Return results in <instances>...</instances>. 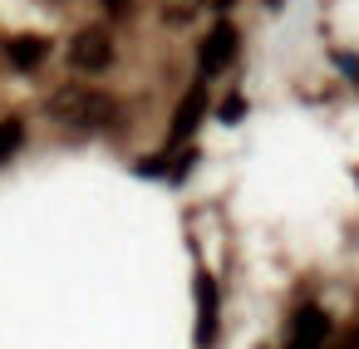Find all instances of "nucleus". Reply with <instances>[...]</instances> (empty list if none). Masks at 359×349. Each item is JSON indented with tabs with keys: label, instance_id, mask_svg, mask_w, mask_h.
Returning a JSON list of instances; mask_svg holds the SVG:
<instances>
[{
	"label": "nucleus",
	"instance_id": "obj_8",
	"mask_svg": "<svg viewBox=\"0 0 359 349\" xmlns=\"http://www.w3.org/2000/svg\"><path fill=\"white\" fill-rule=\"evenodd\" d=\"M20 143H25V123L20 118H0V163H6Z\"/></svg>",
	"mask_w": 359,
	"mask_h": 349
},
{
	"label": "nucleus",
	"instance_id": "obj_4",
	"mask_svg": "<svg viewBox=\"0 0 359 349\" xmlns=\"http://www.w3.org/2000/svg\"><path fill=\"white\" fill-rule=\"evenodd\" d=\"M325 334H330V315L315 310V305H305L295 315V324H290V344L285 349H325Z\"/></svg>",
	"mask_w": 359,
	"mask_h": 349
},
{
	"label": "nucleus",
	"instance_id": "obj_3",
	"mask_svg": "<svg viewBox=\"0 0 359 349\" xmlns=\"http://www.w3.org/2000/svg\"><path fill=\"white\" fill-rule=\"evenodd\" d=\"M236 50H241V35H236V25H212L207 30V40H202V50H197V64H202V74H217V69H226L231 60H236Z\"/></svg>",
	"mask_w": 359,
	"mask_h": 349
},
{
	"label": "nucleus",
	"instance_id": "obj_1",
	"mask_svg": "<svg viewBox=\"0 0 359 349\" xmlns=\"http://www.w3.org/2000/svg\"><path fill=\"white\" fill-rule=\"evenodd\" d=\"M50 118L65 128H109L118 118V99L89 84H65L50 94Z\"/></svg>",
	"mask_w": 359,
	"mask_h": 349
},
{
	"label": "nucleus",
	"instance_id": "obj_6",
	"mask_svg": "<svg viewBox=\"0 0 359 349\" xmlns=\"http://www.w3.org/2000/svg\"><path fill=\"white\" fill-rule=\"evenodd\" d=\"M197 305H202V315H197V349H207L217 339V280L207 271L197 275Z\"/></svg>",
	"mask_w": 359,
	"mask_h": 349
},
{
	"label": "nucleus",
	"instance_id": "obj_15",
	"mask_svg": "<svg viewBox=\"0 0 359 349\" xmlns=\"http://www.w3.org/2000/svg\"><path fill=\"white\" fill-rule=\"evenodd\" d=\"M217 6H231V0H217Z\"/></svg>",
	"mask_w": 359,
	"mask_h": 349
},
{
	"label": "nucleus",
	"instance_id": "obj_14",
	"mask_svg": "<svg viewBox=\"0 0 359 349\" xmlns=\"http://www.w3.org/2000/svg\"><path fill=\"white\" fill-rule=\"evenodd\" d=\"M266 6H280V0H266Z\"/></svg>",
	"mask_w": 359,
	"mask_h": 349
},
{
	"label": "nucleus",
	"instance_id": "obj_7",
	"mask_svg": "<svg viewBox=\"0 0 359 349\" xmlns=\"http://www.w3.org/2000/svg\"><path fill=\"white\" fill-rule=\"evenodd\" d=\"M6 55H11L15 69H40V64L50 60V40H45V35H15V40L6 45Z\"/></svg>",
	"mask_w": 359,
	"mask_h": 349
},
{
	"label": "nucleus",
	"instance_id": "obj_13",
	"mask_svg": "<svg viewBox=\"0 0 359 349\" xmlns=\"http://www.w3.org/2000/svg\"><path fill=\"white\" fill-rule=\"evenodd\" d=\"M344 349H359V329H354V334H349V339H344Z\"/></svg>",
	"mask_w": 359,
	"mask_h": 349
},
{
	"label": "nucleus",
	"instance_id": "obj_9",
	"mask_svg": "<svg viewBox=\"0 0 359 349\" xmlns=\"http://www.w3.org/2000/svg\"><path fill=\"white\" fill-rule=\"evenodd\" d=\"M241 114H246V99H241V94H231V99L222 104V123H241Z\"/></svg>",
	"mask_w": 359,
	"mask_h": 349
},
{
	"label": "nucleus",
	"instance_id": "obj_10",
	"mask_svg": "<svg viewBox=\"0 0 359 349\" xmlns=\"http://www.w3.org/2000/svg\"><path fill=\"white\" fill-rule=\"evenodd\" d=\"M334 64H339L349 79H359V55H344V50H339V55H334Z\"/></svg>",
	"mask_w": 359,
	"mask_h": 349
},
{
	"label": "nucleus",
	"instance_id": "obj_11",
	"mask_svg": "<svg viewBox=\"0 0 359 349\" xmlns=\"http://www.w3.org/2000/svg\"><path fill=\"white\" fill-rule=\"evenodd\" d=\"M104 11H109V15H128L133 6H128V0H104Z\"/></svg>",
	"mask_w": 359,
	"mask_h": 349
},
{
	"label": "nucleus",
	"instance_id": "obj_12",
	"mask_svg": "<svg viewBox=\"0 0 359 349\" xmlns=\"http://www.w3.org/2000/svg\"><path fill=\"white\" fill-rule=\"evenodd\" d=\"M138 172H148V177H153V172H168V158H153V163H143Z\"/></svg>",
	"mask_w": 359,
	"mask_h": 349
},
{
	"label": "nucleus",
	"instance_id": "obj_5",
	"mask_svg": "<svg viewBox=\"0 0 359 349\" xmlns=\"http://www.w3.org/2000/svg\"><path fill=\"white\" fill-rule=\"evenodd\" d=\"M202 114H207V84H192V89H187V99L177 104V118H172V143L192 138V133H197V123H202Z\"/></svg>",
	"mask_w": 359,
	"mask_h": 349
},
{
	"label": "nucleus",
	"instance_id": "obj_2",
	"mask_svg": "<svg viewBox=\"0 0 359 349\" xmlns=\"http://www.w3.org/2000/svg\"><path fill=\"white\" fill-rule=\"evenodd\" d=\"M69 64L84 74H99V69H109L114 64V40L104 35V30H79L74 40H69Z\"/></svg>",
	"mask_w": 359,
	"mask_h": 349
}]
</instances>
